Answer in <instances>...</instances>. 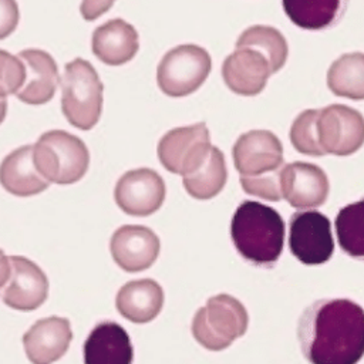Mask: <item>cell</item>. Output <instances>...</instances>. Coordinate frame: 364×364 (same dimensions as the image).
<instances>
[{
    "instance_id": "6da1fadb",
    "label": "cell",
    "mask_w": 364,
    "mask_h": 364,
    "mask_svg": "<svg viewBox=\"0 0 364 364\" xmlns=\"http://www.w3.org/2000/svg\"><path fill=\"white\" fill-rule=\"evenodd\" d=\"M297 338L310 364H357L364 355V309L348 299H324L300 316Z\"/></svg>"
},
{
    "instance_id": "277c9868",
    "label": "cell",
    "mask_w": 364,
    "mask_h": 364,
    "mask_svg": "<svg viewBox=\"0 0 364 364\" xmlns=\"http://www.w3.org/2000/svg\"><path fill=\"white\" fill-rule=\"evenodd\" d=\"M33 155L38 172L48 182L60 185L78 182L90 164L85 144L63 129L44 132L34 144Z\"/></svg>"
},
{
    "instance_id": "1f68e13d",
    "label": "cell",
    "mask_w": 364,
    "mask_h": 364,
    "mask_svg": "<svg viewBox=\"0 0 364 364\" xmlns=\"http://www.w3.org/2000/svg\"><path fill=\"white\" fill-rule=\"evenodd\" d=\"M11 274V263L10 257H7L0 249V289L9 282Z\"/></svg>"
},
{
    "instance_id": "7402d4cb",
    "label": "cell",
    "mask_w": 364,
    "mask_h": 364,
    "mask_svg": "<svg viewBox=\"0 0 364 364\" xmlns=\"http://www.w3.org/2000/svg\"><path fill=\"white\" fill-rule=\"evenodd\" d=\"M328 90L343 98L364 100V53H347L336 58L326 75Z\"/></svg>"
},
{
    "instance_id": "ffe728a7",
    "label": "cell",
    "mask_w": 364,
    "mask_h": 364,
    "mask_svg": "<svg viewBox=\"0 0 364 364\" xmlns=\"http://www.w3.org/2000/svg\"><path fill=\"white\" fill-rule=\"evenodd\" d=\"M92 53L108 65H121L134 58L139 48L136 30L122 18H112L92 33Z\"/></svg>"
},
{
    "instance_id": "4fadbf2b",
    "label": "cell",
    "mask_w": 364,
    "mask_h": 364,
    "mask_svg": "<svg viewBox=\"0 0 364 364\" xmlns=\"http://www.w3.org/2000/svg\"><path fill=\"white\" fill-rule=\"evenodd\" d=\"M159 237L141 225H124L111 237L109 249L115 263L128 273L151 267L159 255Z\"/></svg>"
},
{
    "instance_id": "f546056e",
    "label": "cell",
    "mask_w": 364,
    "mask_h": 364,
    "mask_svg": "<svg viewBox=\"0 0 364 364\" xmlns=\"http://www.w3.org/2000/svg\"><path fill=\"white\" fill-rule=\"evenodd\" d=\"M20 18L16 0H0V40L9 37L17 27Z\"/></svg>"
},
{
    "instance_id": "3957f363",
    "label": "cell",
    "mask_w": 364,
    "mask_h": 364,
    "mask_svg": "<svg viewBox=\"0 0 364 364\" xmlns=\"http://www.w3.org/2000/svg\"><path fill=\"white\" fill-rule=\"evenodd\" d=\"M102 91L104 85L91 63L82 58L67 63L61 80V109L67 121L84 131L97 125Z\"/></svg>"
},
{
    "instance_id": "d4e9b609",
    "label": "cell",
    "mask_w": 364,
    "mask_h": 364,
    "mask_svg": "<svg viewBox=\"0 0 364 364\" xmlns=\"http://www.w3.org/2000/svg\"><path fill=\"white\" fill-rule=\"evenodd\" d=\"M253 48L262 53L269 64L272 74L277 73L286 64L289 47L284 36L274 27L270 26H250L237 38L236 48Z\"/></svg>"
},
{
    "instance_id": "9c48e42d",
    "label": "cell",
    "mask_w": 364,
    "mask_h": 364,
    "mask_svg": "<svg viewBox=\"0 0 364 364\" xmlns=\"http://www.w3.org/2000/svg\"><path fill=\"white\" fill-rule=\"evenodd\" d=\"M210 146V135L205 122L179 127L161 138L158 158L166 171L186 176L199 168Z\"/></svg>"
},
{
    "instance_id": "52a82bcc",
    "label": "cell",
    "mask_w": 364,
    "mask_h": 364,
    "mask_svg": "<svg viewBox=\"0 0 364 364\" xmlns=\"http://www.w3.org/2000/svg\"><path fill=\"white\" fill-rule=\"evenodd\" d=\"M289 247L291 255L307 266L323 264L334 252L328 218L318 210H301L289 220Z\"/></svg>"
},
{
    "instance_id": "7c38bea8",
    "label": "cell",
    "mask_w": 364,
    "mask_h": 364,
    "mask_svg": "<svg viewBox=\"0 0 364 364\" xmlns=\"http://www.w3.org/2000/svg\"><path fill=\"white\" fill-rule=\"evenodd\" d=\"M282 195L296 209L321 206L328 196L330 183L326 172L310 162H291L280 169Z\"/></svg>"
},
{
    "instance_id": "603a6c76",
    "label": "cell",
    "mask_w": 364,
    "mask_h": 364,
    "mask_svg": "<svg viewBox=\"0 0 364 364\" xmlns=\"http://www.w3.org/2000/svg\"><path fill=\"white\" fill-rule=\"evenodd\" d=\"M182 178L183 188L192 198L206 200L216 196L228 181V169L222 151L212 145L199 168Z\"/></svg>"
},
{
    "instance_id": "f1b7e54d",
    "label": "cell",
    "mask_w": 364,
    "mask_h": 364,
    "mask_svg": "<svg viewBox=\"0 0 364 364\" xmlns=\"http://www.w3.org/2000/svg\"><path fill=\"white\" fill-rule=\"evenodd\" d=\"M240 185L246 193L270 202H279L283 198L280 169L257 176H240Z\"/></svg>"
},
{
    "instance_id": "484cf974",
    "label": "cell",
    "mask_w": 364,
    "mask_h": 364,
    "mask_svg": "<svg viewBox=\"0 0 364 364\" xmlns=\"http://www.w3.org/2000/svg\"><path fill=\"white\" fill-rule=\"evenodd\" d=\"M334 228L341 250L350 257L364 260V199L341 208Z\"/></svg>"
},
{
    "instance_id": "5b68a950",
    "label": "cell",
    "mask_w": 364,
    "mask_h": 364,
    "mask_svg": "<svg viewBox=\"0 0 364 364\" xmlns=\"http://www.w3.org/2000/svg\"><path fill=\"white\" fill-rule=\"evenodd\" d=\"M247 324V311L237 299L229 294H216L196 311L192 334L202 347L222 351L246 333Z\"/></svg>"
},
{
    "instance_id": "8fae6325",
    "label": "cell",
    "mask_w": 364,
    "mask_h": 364,
    "mask_svg": "<svg viewBox=\"0 0 364 364\" xmlns=\"http://www.w3.org/2000/svg\"><path fill=\"white\" fill-rule=\"evenodd\" d=\"M232 156L240 176H257L282 169L283 145L272 131L252 129L236 139Z\"/></svg>"
},
{
    "instance_id": "d6a6232c",
    "label": "cell",
    "mask_w": 364,
    "mask_h": 364,
    "mask_svg": "<svg viewBox=\"0 0 364 364\" xmlns=\"http://www.w3.org/2000/svg\"><path fill=\"white\" fill-rule=\"evenodd\" d=\"M6 112H7V100L6 98H0V124L6 118Z\"/></svg>"
},
{
    "instance_id": "8992f818",
    "label": "cell",
    "mask_w": 364,
    "mask_h": 364,
    "mask_svg": "<svg viewBox=\"0 0 364 364\" xmlns=\"http://www.w3.org/2000/svg\"><path fill=\"white\" fill-rule=\"evenodd\" d=\"M210 68L212 60L205 48L196 44H182L162 57L156 70V81L166 95L185 97L205 82Z\"/></svg>"
},
{
    "instance_id": "4dcf8cb0",
    "label": "cell",
    "mask_w": 364,
    "mask_h": 364,
    "mask_svg": "<svg viewBox=\"0 0 364 364\" xmlns=\"http://www.w3.org/2000/svg\"><path fill=\"white\" fill-rule=\"evenodd\" d=\"M114 1L115 0H82L80 6L81 16L88 21L95 20L107 13L112 7Z\"/></svg>"
},
{
    "instance_id": "44dd1931",
    "label": "cell",
    "mask_w": 364,
    "mask_h": 364,
    "mask_svg": "<svg viewBox=\"0 0 364 364\" xmlns=\"http://www.w3.org/2000/svg\"><path fill=\"white\" fill-rule=\"evenodd\" d=\"M115 306L124 318L132 323H148L164 306L162 287L152 279L128 282L117 293Z\"/></svg>"
},
{
    "instance_id": "d6986e66",
    "label": "cell",
    "mask_w": 364,
    "mask_h": 364,
    "mask_svg": "<svg viewBox=\"0 0 364 364\" xmlns=\"http://www.w3.org/2000/svg\"><path fill=\"white\" fill-rule=\"evenodd\" d=\"M34 145H23L10 152L0 165V183L11 195L33 196L46 191L50 182L34 164Z\"/></svg>"
},
{
    "instance_id": "7a4b0ae2",
    "label": "cell",
    "mask_w": 364,
    "mask_h": 364,
    "mask_svg": "<svg viewBox=\"0 0 364 364\" xmlns=\"http://www.w3.org/2000/svg\"><path fill=\"white\" fill-rule=\"evenodd\" d=\"M230 237L245 260L259 267H270L283 250L284 222L273 208L243 200L232 216Z\"/></svg>"
},
{
    "instance_id": "e0dca14e",
    "label": "cell",
    "mask_w": 364,
    "mask_h": 364,
    "mask_svg": "<svg viewBox=\"0 0 364 364\" xmlns=\"http://www.w3.org/2000/svg\"><path fill=\"white\" fill-rule=\"evenodd\" d=\"M18 57L26 65V82L16 92V97L31 105L48 102L54 97L60 81L54 58L48 53L37 48L23 50Z\"/></svg>"
},
{
    "instance_id": "cb8c5ba5",
    "label": "cell",
    "mask_w": 364,
    "mask_h": 364,
    "mask_svg": "<svg viewBox=\"0 0 364 364\" xmlns=\"http://www.w3.org/2000/svg\"><path fill=\"white\" fill-rule=\"evenodd\" d=\"M346 0H282L283 10L293 24L304 30H324L343 13Z\"/></svg>"
},
{
    "instance_id": "ac0fdd59",
    "label": "cell",
    "mask_w": 364,
    "mask_h": 364,
    "mask_svg": "<svg viewBox=\"0 0 364 364\" xmlns=\"http://www.w3.org/2000/svg\"><path fill=\"white\" fill-rule=\"evenodd\" d=\"M84 364H132V344L122 326L97 324L84 343Z\"/></svg>"
},
{
    "instance_id": "30bf717a",
    "label": "cell",
    "mask_w": 364,
    "mask_h": 364,
    "mask_svg": "<svg viewBox=\"0 0 364 364\" xmlns=\"http://www.w3.org/2000/svg\"><path fill=\"white\" fill-rule=\"evenodd\" d=\"M165 182L149 168L125 172L117 182L114 196L117 205L131 216H149L165 199Z\"/></svg>"
},
{
    "instance_id": "4316f807",
    "label": "cell",
    "mask_w": 364,
    "mask_h": 364,
    "mask_svg": "<svg viewBox=\"0 0 364 364\" xmlns=\"http://www.w3.org/2000/svg\"><path fill=\"white\" fill-rule=\"evenodd\" d=\"M320 109H304L301 111L290 127V142L294 149L303 155L323 156L326 152L320 146L317 134V117Z\"/></svg>"
},
{
    "instance_id": "ba28073f",
    "label": "cell",
    "mask_w": 364,
    "mask_h": 364,
    "mask_svg": "<svg viewBox=\"0 0 364 364\" xmlns=\"http://www.w3.org/2000/svg\"><path fill=\"white\" fill-rule=\"evenodd\" d=\"M317 134L326 155H353L364 145V117L344 104L327 105L318 111Z\"/></svg>"
},
{
    "instance_id": "83f0119b",
    "label": "cell",
    "mask_w": 364,
    "mask_h": 364,
    "mask_svg": "<svg viewBox=\"0 0 364 364\" xmlns=\"http://www.w3.org/2000/svg\"><path fill=\"white\" fill-rule=\"evenodd\" d=\"M26 82L23 60L9 51L0 50V98L16 94Z\"/></svg>"
},
{
    "instance_id": "5bb4252c",
    "label": "cell",
    "mask_w": 364,
    "mask_h": 364,
    "mask_svg": "<svg viewBox=\"0 0 364 364\" xmlns=\"http://www.w3.org/2000/svg\"><path fill=\"white\" fill-rule=\"evenodd\" d=\"M11 274L7 282L1 300L6 306L31 311L40 307L48 294V279L46 273L24 256H10Z\"/></svg>"
},
{
    "instance_id": "9a60e30c",
    "label": "cell",
    "mask_w": 364,
    "mask_h": 364,
    "mask_svg": "<svg viewBox=\"0 0 364 364\" xmlns=\"http://www.w3.org/2000/svg\"><path fill=\"white\" fill-rule=\"evenodd\" d=\"M270 74L267 58L257 50L247 47L236 48L222 64V77L226 87L243 97L260 94Z\"/></svg>"
},
{
    "instance_id": "2e32d148",
    "label": "cell",
    "mask_w": 364,
    "mask_h": 364,
    "mask_svg": "<svg viewBox=\"0 0 364 364\" xmlns=\"http://www.w3.org/2000/svg\"><path fill=\"white\" fill-rule=\"evenodd\" d=\"M71 338L70 320L51 316L36 321L23 336V344L33 364H53L67 353Z\"/></svg>"
}]
</instances>
